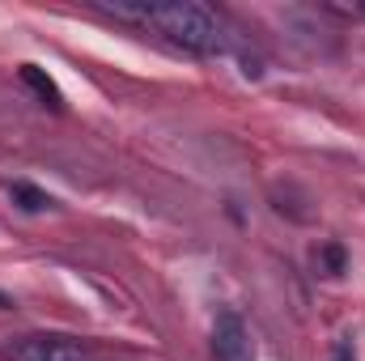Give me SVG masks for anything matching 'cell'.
I'll list each match as a JSON object with an SVG mask.
<instances>
[{"instance_id": "cell-1", "label": "cell", "mask_w": 365, "mask_h": 361, "mask_svg": "<svg viewBox=\"0 0 365 361\" xmlns=\"http://www.w3.org/2000/svg\"><path fill=\"white\" fill-rule=\"evenodd\" d=\"M166 39H175L179 47L195 56H212L225 47L217 17L200 4V0H153V17H149Z\"/></svg>"}, {"instance_id": "cell-2", "label": "cell", "mask_w": 365, "mask_h": 361, "mask_svg": "<svg viewBox=\"0 0 365 361\" xmlns=\"http://www.w3.org/2000/svg\"><path fill=\"white\" fill-rule=\"evenodd\" d=\"M13 361H90L86 345L68 340V336H21L9 345Z\"/></svg>"}, {"instance_id": "cell-3", "label": "cell", "mask_w": 365, "mask_h": 361, "mask_svg": "<svg viewBox=\"0 0 365 361\" xmlns=\"http://www.w3.org/2000/svg\"><path fill=\"white\" fill-rule=\"evenodd\" d=\"M212 357L217 361H255V340L234 310H221L212 323Z\"/></svg>"}, {"instance_id": "cell-4", "label": "cell", "mask_w": 365, "mask_h": 361, "mask_svg": "<svg viewBox=\"0 0 365 361\" xmlns=\"http://www.w3.org/2000/svg\"><path fill=\"white\" fill-rule=\"evenodd\" d=\"M21 81L38 93V98H43L51 111H64V93H60V86H56V81H51V77L38 68V64H21Z\"/></svg>"}, {"instance_id": "cell-5", "label": "cell", "mask_w": 365, "mask_h": 361, "mask_svg": "<svg viewBox=\"0 0 365 361\" xmlns=\"http://www.w3.org/2000/svg\"><path fill=\"white\" fill-rule=\"evenodd\" d=\"M9 195L17 200V208H26V213H43L47 204H51V195L47 191H38V187H30V183H13L9 187Z\"/></svg>"}, {"instance_id": "cell-6", "label": "cell", "mask_w": 365, "mask_h": 361, "mask_svg": "<svg viewBox=\"0 0 365 361\" xmlns=\"http://www.w3.org/2000/svg\"><path fill=\"white\" fill-rule=\"evenodd\" d=\"M323 264H327L331 272H340V268H344V251H340L336 243H331V247H323Z\"/></svg>"}, {"instance_id": "cell-7", "label": "cell", "mask_w": 365, "mask_h": 361, "mask_svg": "<svg viewBox=\"0 0 365 361\" xmlns=\"http://www.w3.org/2000/svg\"><path fill=\"white\" fill-rule=\"evenodd\" d=\"M331 361H357V353H353V340H340V345L331 349Z\"/></svg>"}, {"instance_id": "cell-8", "label": "cell", "mask_w": 365, "mask_h": 361, "mask_svg": "<svg viewBox=\"0 0 365 361\" xmlns=\"http://www.w3.org/2000/svg\"><path fill=\"white\" fill-rule=\"evenodd\" d=\"M361 13H365V4H361Z\"/></svg>"}]
</instances>
